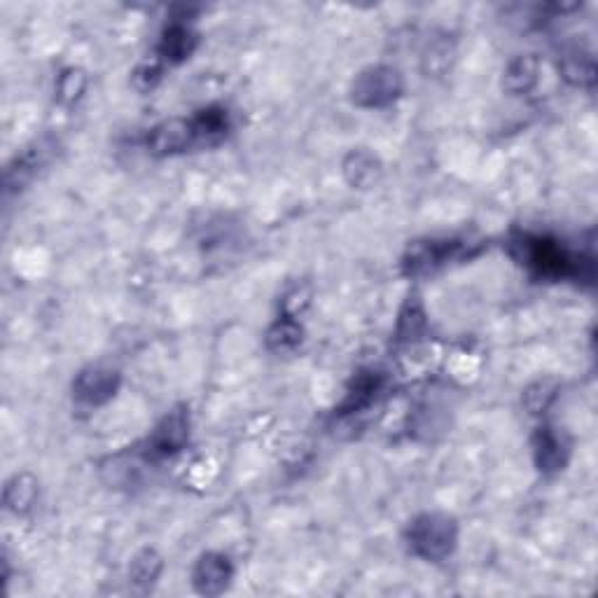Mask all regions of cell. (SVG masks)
Segmentation results:
<instances>
[{"instance_id":"obj_1","label":"cell","mask_w":598,"mask_h":598,"mask_svg":"<svg viewBox=\"0 0 598 598\" xmlns=\"http://www.w3.org/2000/svg\"><path fill=\"white\" fill-rule=\"evenodd\" d=\"M510 246L517 262L524 264L535 278H545V281H570V278L591 281L594 278V264L589 257H582L549 236L519 234L510 241Z\"/></svg>"},{"instance_id":"obj_2","label":"cell","mask_w":598,"mask_h":598,"mask_svg":"<svg viewBox=\"0 0 598 598\" xmlns=\"http://www.w3.org/2000/svg\"><path fill=\"white\" fill-rule=\"evenodd\" d=\"M409 552L428 563L447 561L458 545V524L442 512L419 514L405 533Z\"/></svg>"},{"instance_id":"obj_3","label":"cell","mask_w":598,"mask_h":598,"mask_svg":"<svg viewBox=\"0 0 598 598\" xmlns=\"http://www.w3.org/2000/svg\"><path fill=\"white\" fill-rule=\"evenodd\" d=\"M402 92H405V80L393 66H370L351 82V101L365 110L393 106Z\"/></svg>"},{"instance_id":"obj_4","label":"cell","mask_w":598,"mask_h":598,"mask_svg":"<svg viewBox=\"0 0 598 598\" xmlns=\"http://www.w3.org/2000/svg\"><path fill=\"white\" fill-rule=\"evenodd\" d=\"M468 248L470 243H463L458 239L416 241L409 246L405 257H402V271L412 278L435 274L437 269L461 260V257L468 253Z\"/></svg>"},{"instance_id":"obj_5","label":"cell","mask_w":598,"mask_h":598,"mask_svg":"<svg viewBox=\"0 0 598 598\" xmlns=\"http://www.w3.org/2000/svg\"><path fill=\"white\" fill-rule=\"evenodd\" d=\"M187 442H190V414L185 407H176L150 433L145 442V456L150 461H162L180 454Z\"/></svg>"},{"instance_id":"obj_6","label":"cell","mask_w":598,"mask_h":598,"mask_svg":"<svg viewBox=\"0 0 598 598\" xmlns=\"http://www.w3.org/2000/svg\"><path fill=\"white\" fill-rule=\"evenodd\" d=\"M145 145H148L150 155L155 157H176L192 148H199L192 117L190 120L187 117H171V120L155 124L145 136Z\"/></svg>"},{"instance_id":"obj_7","label":"cell","mask_w":598,"mask_h":598,"mask_svg":"<svg viewBox=\"0 0 598 598\" xmlns=\"http://www.w3.org/2000/svg\"><path fill=\"white\" fill-rule=\"evenodd\" d=\"M120 384V372L113 370V367H85L73 379V398L82 407H101L115 398L117 391H120Z\"/></svg>"},{"instance_id":"obj_8","label":"cell","mask_w":598,"mask_h":598,"mask_svg":"<svg viewBox=\"0 0 598 598\" xmlns=\"http://www.w3.org/2000/svg\"><path fill=\"white\" fill-rule=\"evenodd\" d=\"M234 577V566L227 554H201L192 568V587L201 596H220Z\"/></svg>"},{"instance_id":"obj_9","label":"cell","mask_w":598,"mask_h":598,"mask_svg":"<svg viewBox=\"0 0 598 598\" xmlns=\"http://www.w3.org/2000/svg\"><path fill=\"white\" fill-rule=\"evenodd\" d=\"M533 456L542 475H556L568 463V444L563 435H559V430L542 426L533 437Z\"/></svg>"},{"instance_id":"obj_10","label":"cell","mask_w":598,"mask_h":598,"mask_svg":"<svg viewBox=\"0 0 598 598\" xmlns=\"http://www.w3.org/2000/svg\"><path fill=\"white\" fill-rule=\"evenodd\" d=\"M386 388V374H381L377 370H365L358 372L356 379L351 381L349 391H346L342 405H339V414H360L365 412L372 402H377V398L384 393Z\"/></svg>"},{"instance_id":"obj_11","label":"cell","mask_w":598,"mask_h":598,"mask_svg":"<svg viewBox=\"0 0 598 598\" xmlns=\"http://www.w3.org/2000/svg\"><path fill=\"white\" fill-rule=\"evenodd\" d=\"M197 33L192 31V26L187 22H180V19H173V22L166 26L162 38H159L157 54L164 64H183L192 57V52L197 50Z\"/></svg>"},{"instance_id":"obj_12","label":"cell","mask_w":598,"mask_h":598,"mask_svg":"<svg viewBox=\"0 0 598 598\" xmlns=\"http://www.w3.org/2000/svg\"><path fill=\"white\" fill-rule=\"evenodd\" d=\"M194 134H197V145L199 148H213V145H220L225 141L229 129H232V120H229L227 108L222 106H208L199 110L197 115L192 117Z\"/></svg>"},{"instance_id":"obj_13","label":"cell","mask_w":598,"mask_h":598,"mask_svg":"<svg viewBox=\"0 0 598 598\" xmlns=\"http://www.w3.org/2000/svg\"><path fill=\"white\" fill-rule=\"evenodd\" d=\"M342 173L353 190H367L381 178V162L367 150H351L342 164Z\"/></svg>"},{"instance_id":"obj_14","label":"cell","mask_w":598,"mask_h":598,"mask_svg":"<svg viewBox=\"0 0 598 598\" xmlns=\"http://www.w3.org/2000/svg\"><path fill=\"white\" fill-rule=\"evenodd\" d=\"M38 500V479L31 472H17L15 477L5 484V507L12 514H26Z\"/></svg>"},{"instance_id":"obj_15","label":"cell","mask_w":598,"mask_h":598,"mask_svg":"<svg viewBox=\"0 0 598 598\" xmlns=\"http://www.w3.org/2000/svg\"><path fill=\"white\" fill-rule=\"evenodd\" d=\"M538 78H540L538 59L531 57V54H526V57H517L507 64L503 85L510 94H528L535 85H538Z\"/></svg>"},{"instance_id":"obj_16","label":"cell","mask_w":598,"mask_h":598,"mask_svg":"<svg viewBox=\"0 0 598 598\" xmlns=\"http://www.w3.org/2000/svg\"><path fill=\"white\" fill-rule=\"evenodd\" d=\"M45 164V148L43 145H33L26 148L22 155L12 159L8 171H5V185L8 190H22L29 180L36 176V171Z\"/></svg>"},{"instance_id":"obj_17","label":"cell","mask_w":598,"mask_h":598,"mask_svg":"<svg viewBox=\"0 0 598 598\" xmlns=\"http://www.w3.org/2000/svg\"><path fill=\"white\" fill-rule=\"evenodd\" d=\"M162 568H164L162 556H159L155 549H143V552H138L134 556V561H131L129 582L134 584L141 594H145V591L155 587L159 575H162Z\"/></svg>"},{"instance_id":"obj_18","label":"cell","mask_w":598,"mask_h":598,"mask_svg":"<svg viewBox=\"0 0 598 598\" xmlns=\"http://www.w3.org/2000/svg\"><path fill=\"white\" fill-rule=\"evenodd\" d=\"M304 339V330L297 318L278 316V321L267 332V346L276 353L295 351Z\"/></svg>"},{"instance_id":"obj_19","label":"cell","mask_w":598,"mask_h":598,"mask_svg":"<svg viewBox=\"0 0 598 598\" xmlns=\"http://www.w3.org/2000/svg\"><path fill=\"white\" fill-rule=\"evenodd\" d=\"M423 330H426V314H423L419 297H409L405 309L400 311L398 332H395V337H398L400 342H412V339L419 337Z\"/></svg>"},{"instance_id":"obj_20","label":"cell","mask_w":598,"mask_h":598,"mask_svg":"<svg viewBox=\"0 0 598 598\" xmlns=\"http://www.w3.org/2000/svg\"><path fill=\"white\" fill-rule=\"evenodd\" d=\"M87 89V75L80 68H66L57 78V99L64 106H73L82 99Z\"/></svg>"},{"instance_id":"obj_21","label":"cell","mask_w":598,"mask_h":598,"mask_svg":"<svg viewBox=\"0 0 598 598\" xmlns=\"http://www.w3.org/2000/svg\"><path fill=\"white\" fill-rule=\"evenodd\" d=\"M561 73L575 87H591V82H594V61L580 57V54H570V57L563 59Z\"/></svg>"},{"instance_id":"obj_22","label":"cell","mask_w":598,"mask_h":598,"mask_svg":"<svg viewBox=\"0 0 598 598\" xmlns=\"http://www.w3.org/2000/svg\"><path fill=\"white\" fill-rule=\"evenodd\" d=\"M309 302H311L309 285H304V283L295 285V288H290L281 299V316L299 318V314L309 307Z\"/></svg>"},{"instance_id":"obj_23","label":"cell","mask_w":598,"mask_h":598,"mask_svg":"<svg viewBox=\"0 0 598 598\" xmlns=\"http://www.w3.org/2000/svg\"><path fill=\"white\" fill-rule=\"evenodd\" d=\"M554 398H556V388L552 384H547V381H540V384L531 386L524 393V402L531 414H545V409L552 405Z\"/></svg>"},{"instance_id":"obj_24","label":"cell","mask_w":598,"mask_h":598,"mask_svg":"<svg viewBox=\"0 0 598 598\" xmlns=\"http://www.w3.org/2000/svg\"><path fill=\"white\" fill-rule=\"evenodd\" d=\"M159 78H162V66H159V64H145L141 68H136L134 85L141 89V92H148V89H155Z\"/></svg>"}]
</instances>
